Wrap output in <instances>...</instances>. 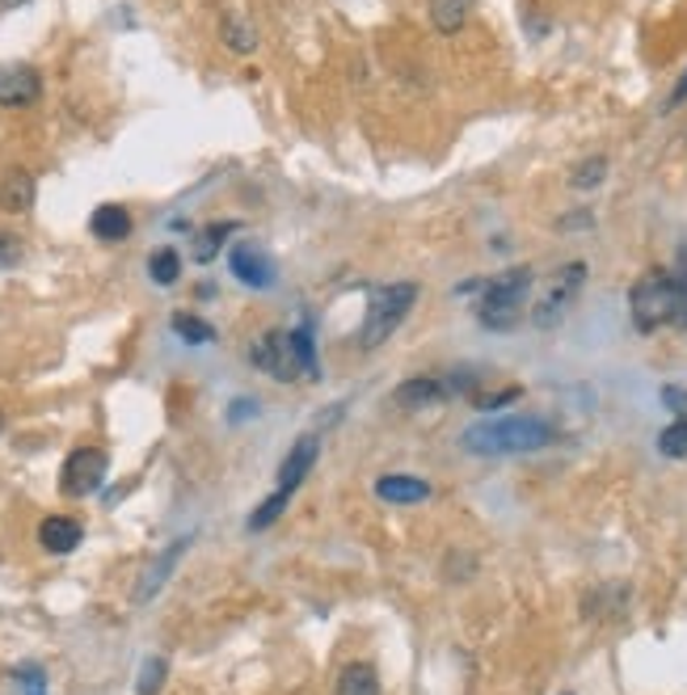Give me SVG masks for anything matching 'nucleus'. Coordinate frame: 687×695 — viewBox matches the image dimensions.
<instances>
[{
  "mask_svg": "<svg viewBox=\"0 0 687 695\" xmlns=\"http://www.w3.org/2000/svg\"><path fill=\"white\" fill-rule=\"evenodd\" d=\"M254 367H261L275 380H300V376H316V346H312L309 325L300 329H270V334L254 341Z\"/></svg>",
  "mask_w": 687,
  "mask_h": 695,
  "instance_id": "nucleus-3",
  "label": "nucleus"
},
{
  "mask_svg": "<svg viewBox=\"0 0 687 695\" xmlns=\"http://www.w3.org/2000/svg\"><path fill=\"white\" fill-rule=\"evenodd\" d=\"M25 253V245L13 232H0V270H9V265H18Z\"/></svg>",
  "mask_w": 687,
  "mask_h": 695,
  "instance_id": "nucleus-29",
  "label": "nucleus"
},
{
  "mask_svg": "<svg viewBox=\"0 0 687 695\" xmlns=\"http://www.w3.org/2000/svg\"><path fill=\"white\" fill-rule=\"evenodd\" d=\"M89 228H94L97 240H127L131 237V216L119 203H106V207H97L89 216Z\"/></svg>",
  "mask_w": 687,
  "mask_h": 695,
  "instance_id": "nucleus-13",
  "label": "nucleus"
},
{
  "mask_svg": "<svg viewBox=\"0 0 687 695\" xmlns=\"http://www.w3.org/2000/svg\"><path fill=\"white\" fill-rule=\"evenodd\" d=\"M376 498H379V502H393V506L427 502V498H430V480L409 477V473H388V477L376 480Z\"/></svg>",
  "mask_w": 687,
  "mask_h": 695,
  "instance_id": "nucleus-11",
  "label": "nucleus"
},
{
  "mask_svg": "<svg viewBox=\"0 0 687 695\" xmlns=\"http://www.w3.org/2000/svg\"><path fill=\"white\" fill-rule=\"evenodd\" d=\"M161 683H165V662H161V658H148L140 671V695H157Z\"/></svg>",
  "mask_w": 687,
  "mask_h": 695,
  "instance_id": "nucleus-26",
  "label": "nucleus"
},
{
  "mask_svg": "<svg viewBox=\"0 0 687 695\" xmlns=\"http://www.w3.org/2000/svg\"><path fill=\"white\" fill-rule=\"evenodd\" d=\"M182 552H186V540H178V544H169L165 556H161V561H157V565L148 569V574H143V582H140V595H136V599L148 602V599H152V595H157V590H161V586H165L169 569L178 565V556H182Z\"/></svg>",
  "mask_w": 687,
  "mask_h": 695,
  "instance_id": "nucleus-17",
  "label": "nucleus"
},
{
  "mask_svg": "<svg viewBox=\"0 0 687 695\" xmlns=\"http://www.w3.org/2000/svg\"><path fill=\"white\" fill-rule=\"evenodd\" d=\"M148 274H152V283H157V287H173V283H178V274H182V258H178V249H157V253H152V262H148Z\"/></svg>",
  "mask_w": 687,
  "mask_h": 695,
  "instance_id": "nucleus-20",
  "label": "nucleus"
},
{
  "mask_svg": "<svg viewBox=\"0 0 687 695\" xmlns=\"http://www.w3.org/2000/svg\"><path fill=\"white\" fill-rule=\"evenodd\" d=\"M532 265H515V270H506L498 279H490V283H473V287L464 291H481V325L485 329H515L519 325V312H523V300H527V291H532Z\"/></svg>",
  "mask_w": 687,
  "mask_h": 695,
  "instance_id": "nucleus-4",
  "label": "nucleus"
},
{
  "mask_svg": "<svg viewBox=\"0 0 687 695\" xmlns=\"http://www.w3.org/2000/svg\"><path fill=\"white\" fill-rule=\"evenodd\" d=\"M173 334L182 337V341H190V346H203V341H212V337H215V329H212V325H203L198 316L178 312V316H173Z\"/></svg>",
  "mask_w": 687,
  "mask_h": 695,
  "instance_id": "nucleus-24",
  "label": "nucleus"
},
{
  "mask_svg": "<svg viewBox=\"0 0 687 695\" xmlns=\"http://www.w3.org/2000/svg\"><path fill=\"white\" fill-rule=\"evenodd\" d=\"M582 283H587V265L582 262L561 265L545 287H540V300H536V308H532V325H536V329H557L569 316V308H573Z\"/></svg>",
  "mask_w": 687,
  "mask_h": 695,
  "instance_id": "nucleus-6",
  "label": "nucleus"
},
{
  "mask_svg": "<svg viewBox=\"0 0 687 695\" xmlns=\"http://www.w3.org/2000/svg\"><path fill=\"white\" fill-rule=\"evenodd\" d=\"M43 94V76L30 64H13V68H0V106H30Z\"/></svg>",
  "mask_w": 687,
  "mask_h": 695,
  "instance_id": "nucleus-8",
  "label": "nucleus"
},
{
  "mask_svg": "<svg viewBox=\"0 0 687 695\" xmlns=\"http://www.w3.org/2000/svg\"><path fill=\"white\" fill-rule=\"evenodd\" d=\"M245 413H258V401H237V405L228 409L233 422H245Z\"/></svg>",
  "mask_w": 687,
  "mask_h": 695,
  "instance_id": "nucleus-31",
  "label": "nucleus"
},
{
  "mask_svg": "<svg viewBox=\"0 0 687 695\" xmlns=\"http://www.w3.org/2000/svg\"><path fill=\"white\" fill-rule=\"evenodd\" d=\"M603 177H608V161H603V156H591V161H582V165L569 173V182H573L578 191H594Z\"/></svg>",
  "mask_w": 687,
  "mask_h": 695,
  "instance_id": "nucleus-25",
  "label": "nucleus"
},
{
  "mask_svg": "<svg viewBox=\"0 0 687 695\" xmlns=\"http://www.w3.org/2000/svg\"><path fill=\"white\" fill-rule=\"evenodd\" d=\"M663 405L670 409L675 417H687V388H679V384L663 388Z\"/></svg>",
  "mask_w": 687,
  "mask_h": 695,
  "instance_id": "nucleus-30",
  "label": "nucleus"
},
{
  "mask_svg": "<svg viewBox=\"0 0 687 695\" xmlns=\"http://www.w3.org/2000/svg\"><path fill=\"white\" fill-rule=\"evenodd\" d=\"M224 43L237 51V55H249V51H258V30L245 22L240 13H228L224 18Z\"/></svg>",
  "mask_w": 687,
  "mask_h": 695,
  "instance_id": "nucleus-19",
  "label": "nucleus"
},
{
  "mask_svg": "<svg viewBox=\"0 0 687 695\" xmlns=\"http://www.w3.org/2000/svg\"><path fill=\"white\" fill-rule=\"evenodd\" d=\"M418 304V283H388V287L372 291V304L363 316V329H358V350H376L388 337L401 329V321L409 316V308Z\"/></svg>",
  "mask_w": 687,
  "mask_h": 695,
  "instance_id": "nucleus-5",
  "label": "nucleus"
},
{
  "mask_svg": "<svg viewBox=\"0 0 687 695\" xmlns=\"http://www.w3.org/2000/svg\"><path fill=\"white\" fill-rule=\"evenodd\" d=\"M101 480H106V452H97V447H76L60 473V485L68 498H89Z\"/></svg>",
  "mask_w": 687,
  "mask_h": 695,
  "instance_id": "nucleus-7",
  "label": "nucleus"
},
{
  "mask_svg": "<svg viewBox=\"0 0 687 695\" xmlns=\"http://www.w3.org/2000/svg\"><path fill=\"white\" fill-rule=\"evenodd\" d=\"M443 397H448L443 380H427V376H418V380H405V384L397 388V405H401V409L439 405Z\"/></svg>",
  "mask_w": 687,
  "mask_h": 695,
  "instance_id": "nucleus-15",
  "label": "nucleus"
},
{
  "mask_svg": "<svg viewBox=\"0 0 687 695\" xmlns=\"http://www.w3.org/2000/svg\"><path fill=\"white\" fill-rule=\"evenodd\" d=\"M552 438H557V431L548 426L545 417H523V413L485 417V422H473L469 431L460 434L469 456H527V452L548 447Z\"/></svg>",
  "mask_w": 687,
  "mask_h": 695,
  "instance_id": "nucleus-1",
  "label": "nucleus"
},
{
  "mask_svg": "<svg viewBox=\"0 0 687 695\" xmlns=\"http://www.w3.org/2000/svg\"><path fill=\"white\" fill-rule=\"evenodd\" d=\"M34 203V177L25 169H9L0 182V207L4 211H25Z\"/></svg>",
  "mask_w": 687,
  "mask_h": 695,
  "instance_id": "nucleus-14",
  "label": "nucleus"
},
{
  "mask_svg": "<svg viewBox=\"0 0 687 695\" xmlns=\"http://www.w3.org/2000/svg\"><path fill=\"white\" fill-rule=\"evenodd\" d=\"M80 535H85V528H80L76 519L51 514V519H43V528H39V544H43L51 556H68V552L80 544Z\"/></svg>",
  "mask_w": 687,
  "mask_h": 695,
  "instance_id": "nucleus-12",
  "label": "nucleus"
},
{
  "mask_svg": "<svg viewBox=\"0 0 687 695\" xmlns=\"http://www.w3.org/2000/svg\"><path fill=\"white\" fill-rule=\"evenodd\" d=\"M684 101H687V73L679 76V85H675V94H670V101H666V106L675 110V106H684Z\"/></svg>",
  "mask_w": 687,
  "mask_h": 695,
  "instance_id": "nucleus-32",
  "label": "nucleus"
},
{
  "mask_svg": "<svg viewBox=\"0 0 687 695\" xmlns=\"http://www.w3.org/2000/svg\"><path fill=\"white\" fill-rule=\"evenodd\" d=\"M18 683H22L25 695H47V674L39 666H18Z\"/></svg>",
  "mask_w": 687,
  "mask_h": 695,
  "instance_id": "nucleus-28",
  "label": "nucleus"
},
{
  "mask_svg": "<svg viewBox=\"0 0 687 695\" xmlns=\"http://www.w3.org/2000/svg\"><path fill=\"white\" fill-rule=\"evenodd\" d=\"M228 232H233V224H212V228H203V232L194 237V262H212L215 253L224 249Z\"/></svg>",
  "mask_w": 687,
  "mask_h": 695,
  "instance_id": "nucleus-21",
  "label": "nucleus"
},
{
  "mask_svg": "<svg viewBox=\"0 0 687 695\" xmlns=\"http://www.w3.org/2000/svg\"><path fill=\"white\" fill-rule=\"evenodd\" d=\"M469 13H473V0H434L430 4L434 30H443V34H455L460 25L469 22Z\"/></svg>",
  "mask_w": 687,
  "mask_h": 695,
  "instance_id": "nucleus-18",
  "label": "nucleus"
},
{
  "mask_svg": "<svg viewBox=\"0 0 687 695\" xmlns=\"http://www.w3.org/2000/svg\"><path fill=\"white\" fill-rule=\"evenodd\" d=\"M228 265H233V274H237L245 287L266 291L275 283V262H270L261 249H254V245H237V249L228 253Z\"/></svg>",
  "mask_w": 687,
  "mask_h": 695,
  "instance_id": "nucleus-10",
  "label": "nucleus"
},
{
  "mask_svg": "<svg viewBox=\"0 0 687 695\" xmlns=\"http://www.w3.org/2000/svg\"><path fill=\"white\" fill-rule=\"evenodd\" d=\"M18 4H25V0H0V9H18Z\"/></svg>",
  "mask_w": 687,
  "mask_h": 695,
  "instance_id": "nucleus-33",
  "label": "nucleus"
},
{
  "mask_svg": "<svg viewBox=\"0 0 687 695\" xmlns=\"http://www.w3.org/2000/svg\"><path fill=\"white\" fill-rule=\"evenodd\" d=\"M0 426H4V417H0Z\"/></svg>",
  "mask_w": 687,
  "mask_h": 695,
  "instance_id": "nucleus-34",
  "label": "nucleus"
},
{
  "mask_svg": "<svg viewBox=\"0 0 687 695\" xmlns=\"http://www.w3.org/2000/svg\"><path fill=\"white\" fill-rule=\"evenodd\" d=\"M629 312L641 334H658L670 321L687 325V258L679 274L670 270H645L629 291Z\"/></svg>",
  "mask_w": 687,
  "mask_h": 695,
  "instance_id": "nucleus-2",
  "label": "nucleus"
},
{
  "mask_svg": "<svg viewBox=\"0 0 687 695\" xmlns=\"http://www.w3.org/2000/svg\"><path fill=\"white\" fill-rule=\"evenodd\" d=\"M287 502H291V493L275 489V493H270V498H266V502H261L258 510L249 514V531H266V528H270V523H275V519H279V514L287 510Z\"/></svg>",
  "mask_w": 687,
  "mask_h": 695,
  "instance_id": "nucleus-23",
  "label": "nucleus"
},
{
  "mask_svg": "<svg viewBox=\"0 0 687 695\" xmlns=\"http://www.w3.org/2000/svg\"><path fill=\"white\" fill-rule=\"evenodd\" d=\"M316 452H321V438L316 434H304V438H296V447L287 452L283 468H279V489L283 493H296L304 477L312 473V464H316Z\"/></svg>",
  "mask_w": 687,
  "mask_h": 695,
  "instance_id": "nucleus-9",
  "label": "nucleus"
},
{
  "mask_svg": "<svg viewBox=\"0 0 687 695\" xmlns=\"http://www.w3.org/2000/svg\"><path fill=\"white\" fill-rule=\"evenodd\" d=\"M658 452L666 459H687V417H675L663 434H658Z\"/></svg>",
  "mask_w": 687,
  "mask_h": 695,
  "instance_id": "nucleus-22",
  "label": "nucleus"
},
{
  "mask_svg": "<svg viewBox=\"0 0 687 695\" xmlns=\"http://www.w3.org/2000/svg\"><path fill=\"white\" fill-rule=\"evenodd\" d=\"M333 695H379V678L367 662H351L337 674V692Z\"/></svg>",
  "mask_w": 687,
  "mask_h": 695,
  "instance_id": "nucleus-16",
  "label": "nucleus"
},
{
  "mask_svg": "<svg viewBox=\"0 0 687 695\" xmlns=\"http://www.w3.org/2000/svg\"><path fill=\"white\" fill-rule=\"evenodd\" d=\"M519 397H523V388H502V392H476V397H473V405H476V409H485V413H490V409L511 405V401H519Z\"/></svg>",
  "mask_w": 687,
  "mask_h": 695,
  "instance_id": "nucleus-27",
  "label": "nucleus"
}]
</instances>
